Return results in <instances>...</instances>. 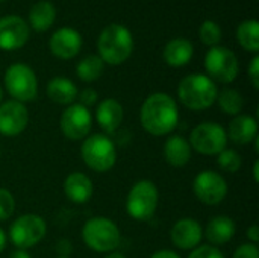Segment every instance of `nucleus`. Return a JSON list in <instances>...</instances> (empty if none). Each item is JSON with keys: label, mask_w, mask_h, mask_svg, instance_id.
<instances>
[{"label": "nucleus", "mask_w": 259, "mask_h": 258, "mask_svg": "<svg viewBox=\"0 0 259 258\" xmlns=\"http://www.w3.org/2000/svg\"><path fill=\"white\" fill-rule=\"evenodd\" d=\"M193 192L200 202L206 205H217L226 198L228 184L220 173L214 170H203L194 178Z\"/></svg>", "instance_id": "f8f14e48"}, {"label": "nucleus", "mask_w": 259, "mask_h": 258, "mask_svg": "<svg viewBox=\"0 0 259 258\" xmlns=\"http://www.w3.org/2000/svg\"><path fill=\"white\" fill-rule=\"evenodd\" d=\"M29 123V113L24 103L8 100L0 105V134L5 137L20 135Z\"/></svg>", "instance_id": "ddd939ff"}, {"label": "nucleus", "mask_w": 259, "mask_h": 258, "mask_svg": "<svg viewBox=\"0 0 259 258\" xmlns=\"http://www.w3.org/2000/svg\"><path fill=\"white\" fill-rule=\"evenodd\" d=\"M258 169H259V164H258V161H256V163H255V166H253V176H255V181H256V182L259 181Z\"/></svg>", "instance_id": "ea45409f"}, {"label": "nucleus", "mask_w": 259, "mask_h": 258, "mask_svg": "<svg viewBox=\"0 0 259 258\" xmlns=\"http://www.w3.org/2000/svg\"><path fill=\"white\" fill-rule=\"evenodd\" d=\"M232 258H259V249L255 243H244L237 248Z\"/></svg>", "instance_id": "2f4dec72"}, {"label": "nucleus", "mask_w": 259, "mask_h": 258, "mask_svg": "<svg viewBox=\"0 0 259 258\" xmlns=\"http://www.w3.org/2000/svg\"><path fill=\"white\" fill-rule=\"evenodd\" d=\"M219 90L206 75L193 73L185 76L178 87V96L184 106L191 111H203L214 105Z\"/></svg>", "instance_id": "f03ea898"}, {"label": "nucleus", "mask_w": 259, "mask_h": 258, "mask_svg": "<svg viewBox=\"0 0 259 258\" xmlns=\"http://www.w3.org/2000/svg\"><path fill=\"white\" fill-rule=\"evenodd\" d=\"M150 258H181L176 252H173V251H168V249H162V251H158V252H155L153 255Z\"/></svg>", "instance_id": "c9c22d12"}, {"label": "nucleus", "mask_w": 259, "mask_h": 258, "mask_svg": "<svg viewBox=\"0 0 259 258\" xmlns=\"http://www.w3.org/2000/svg\"><path fill=\"white\" fill-rule=\"evenodd\" d=\"M188 258H225V255L215 246L203 245V246H197L196 249H193V252Z\"/></svg>", "instance_id": "7c9ffc66"}, {"label": "nucleus", "mask_w": 259, "mask_h": 258, "mask_svg": "<svg viewBox=\"0 0 259 258\" xmlns=\"http://www.w3.org/2000/svg\"><path fill=\"white\" fill-rule=\"evenodd\" d=\"M123 117H124L123 106L115 99H105L97 105L96 119L105 134H114L120 128Z\"/></svg>", "instance_id": "f3484780"}, {"label": "nucleus", "mask_w": 259, "mask_h": 258, "mask_svg": "<svg viewBox=\"0 0 259 258\" xmlns=\"http://www.w3.org/2000/svg\"><path fill=\"white\" fill-rule=\"evenodd\" d=\"M179 120V109L175 99L165 93L150 94L140 111V122L144 131L153 137L170 134Z\"/></svg>", "instance_id": "f257e3e1"}, {"label": "nucleus", "mask_w": 259, "mask_h": 258, "mask_svg": "<svg viewBox=\"0 0 259 258\" xmlns=\"http://www.w3.org/2000/svg\"><path fill=\"white\" fill-rule=\"evenodd\" d=\"M215 100L219 102L220 109L229 116H238L244 106V99L241 93L232 88H225L223 91H220Z\"/></svg>", "instance_id": "bb28decb"}, {"label": "nucleus", "mask_w": 259, "mask_h": 258, "mask_svg": "<svg viewBox=\"0 0 259 258\" xmlns=\"http://www.w3.org/2000/svg\"><path fill=\"white\" fill-rule=\"evenodd\" d=\"M2 99H3V90H2V87H0V102H2Z\"/></svg>", "instance_id": "a19ab883"}, {"label": "nucleus", "mask_w": 259, "mask_h": 258, "mask_svg": "<svg viewBox=\"0 0 259 258\" xmlns=\"http://www.w3.org/2000/svg\"><path fill=\"white\" fill-rule=\"evenodd\" d=\"M80 155L83 163L94 172L103 173L114 167L117 161V149L108 135L94 134L85 138Z\"/></svg>", "instance_id": "39448f33"}, {"label": "nucleus", "mask_w": 259, "mask_h": 258, "mask_svg": "<svg viewBox=\"0 0 259 258\" xmlns=\"http://www.w3.org/2000/svg\"><path fill=\"white\" fill-rule=\"evenodd\" d=\"M199 35H200V40H202L203 44L214 47L222 40V29H220V26L215 21L206 20V21L202 23L200 30H199Z\"/></svg>", "instance_id": "c85d7f7f"}, {"label": "nucleus", "mask_w": 259, "mask_h": 258, "mask_svg": "<svg viewBox=\"0 0 259 258\" xmlns=\"http://www.w3.org/2000/svg\"><path fill=\"white\" fill-rule=\"evenodd\" d=\"M99 56L111 65L123 64L134 50V38L127 27L121 24L106 26L97 40Z\"/></svg>", "instance_id": "7ed1b4c3"}, {"label": "nucleus", "mask_w": 259, "mask_h": 258, "mask_svg": "<svg viewBox=\"0 0 259 258\" xmlns=\"http://www.w3.org/2000/svg\"><path fill=\"white\" fill-rule=\"evenodd\" d=\"M9 258H32L24 249H17V251H14L11 255H9Z\"/></svg>", "instance_id": "e433bc0d"}, {"label": "nucleus", "mask_w": 259, "mask_h": 258, "mask_svg": "<svg viewBox=\"0 0 259 258\" xmlns=\"http://www.w3.org/2000/svg\"><path fill=\"white\" fill-rule=\"evenodd\" d=\"M59 126L65 138L73 140V141L83 140L88 137L91 126H93L91 113L88 108H85L80 103H71L61 114Z\"/></svg>", "instance_id": "9b49d317"}, {"label": "nucleus", "mask_w": 259, "mask_h": 258, "mask_svg": "<svg viewBox=\"0 0 259 258\" xmlns=\"http://www.w3.org/2000/svg\"><path fill=\"white\" fill-rule=\"evenodd\" d=\"M249 76H250V81L253 84V87L258 90L259 88V58L255 56L250 62V67H249Z\"/></svg>", "instance_id": "72a5a7b5"}, {"label": "nucleus", "mask_w": 259, "mask_h": 258, "mask_svg": "<svg viewBox=\"0 0 259 258\" xmlns=\"http://www.w3.org/2000/svg\"><path fill=\"white\" fill-rule=\"evenodd\" d=\"M47 233L46 220L38 214H23L9 227V239L17 249H29L38 245Z\"/></svg>", "instance_id": "6e6552de"}, {"label": "nucleus", "mask_w": 259, "mask_h": 258, "mask_svg": "<svg viewBox=\"0 0 259 258\" xmlns=\"http://www.w3.org/2000/svg\"><path fill=\"white\" fill-rule=\"evenodd\" d=\"M59 258H68V257H59Z\"/></svg>", "instance_id": "79ce46f5"}, {"label": "nucleus", "mask_w": 259, "mask_h": 258, "mask_svg": "<svg viewBox=\"0 0 259 258\" xmlns=\"http://www.w3.org/2000/svg\"><path fill=\"white\" fill-rule=\"evenodd\" d=\"M164 157L173 167H184L191 160V146L181 135H171L165 141Z\"/></svg>", "instance_id": "5701e85b"}, {"label": "nucleus", "mask_w": 259, "mask_h": 258, "mask_svg": "<svg viewBox=\"0 0 259 258\" xmlns=\"http://www.w3.org/2000/svg\"><path fill=\"white\" fill-rule=\"evenodd\" d=\"M79 102L80 105H83L85 108L93 106L97 102V91L93 88H85L79 93Z\"/></svg>", "instance_id": "473e14b6"}, {"label": "nucleus", "mask_w": 259, "mask_h": 258, "mask_svg": "<svg viewBox=\"0 0 259 258\" xmlns=\"http://www.w3.org/2000/svg\"><path fill=\"white\" fill-rule=\"evenodd\" d=\"M105 258H126L123 254H120V252H109L108 255Z\"/></svg>", "instance_id": "58836bf2"}, {"label": "nucleus", "mask_w": 259, "mask_h": 258, "mask_svg": "<svg viewBox=\"0 0 259 258\" xmlns=\"http://www.w3.org/2000/svg\"><path fill=\"white\" fill-rule=\"evenodd\" d=\"M49 47L56 58L71 59L82 49V36L71 27H61L50 36Z\"/></svg>", "instance_id": "dca6fc26"}, {"label": "nucleus", "mask_w": 259, "mask_h": 258, "mask_svg": "<svg viewBox=\"0 0 259 258\" xmlns=\"http://www.w3.org/2000/svg\"><path fill=\"white\" fill-rule=\"evenodd\" d=\"M5 248H6V234H5V231L0 228V252H2Z\"/></svg>", "instance_id": "4c0bfd02"}, {"label": "nucleus", "mask_w": 259, "mask_h": 258, "mask_svg": "<svg viewBox=\"0 0 259 258\" xmlns=\"http://www.w3.org/2000/svg\"><path fill=\"white\" fill-rule=\"evenodd\" d=\"M190 146L202 155H219L228 144V135L222 125L203 122L190 134Z\"/></svg>", "instance_id": "1a4fd4ad"}, {"label": "nucleus", "mask_w": 259, "mask_h": 258, "mask_svg": "<svg viewBox=\"0 0 259 258\" xmlns=\"http://www.w3.org/2000/svg\"><path fill=\"white\" fill-rule=\"evenodd\" d=\"M29 40V26L18 15H5L0 18V49L17 50Z\"/></svg>", "instance_id": "4468645a"}, {"label": "nucleus", "mask_w": 259, "mask_h": 258, "mask_svg": "<svg viewBox=\"0 0 259 258\" xmlns=\"http://www.w3.org/2000/svg\"><path fill=\"white\" fill-rule=\"evenodd\" d=\"M205 68L209 75L208 78L223 84H231L238 76L240 64L231 49L214 46L205 56Z\"/></svg>", "instance_id": "9d476101"}, {"label": "nucleus", "mask_w": 259, "mask_h": 258, "mask_svg": "<svg viewBox=\"0 0 259 258\" xmlns=\"http://www.w3.org/2000/svg\"><path fill=\"white\" fill-rule=\"evenodd\" d=\"M194 49L191 41L185 38L170 40L164 47V59L170 67H184L193 58Z\"/></svg>", "instance_id": "412c9836"}, {"label": "nucleus", "mask_w": 259, "mask_h": 258, "mask_svg": "<svg viewBox=\"0 0 259 258\" xmlns=\"http://www.w3.org/2000/svg\"><path fill=\"white\" fill-rule=\"evenodd\" d=\"M64 193L71 202L85 204L93 196V182L85 173L73 172L64 181Z\"/></svg>", "instance_id": "6ab92c4d"}, {"label": "nucleus", "mask_w": 259, "mask_h": 258, "mask_svg": "<svg viewBox=\"0 0 259 258\" xmlns=\"http://www.w3.org/2000/svg\"><path fill=\"white\" fill-rule=\"evenodd\" d=\"M0 2H3V0H0Z\"/></svg>", "instance_id": "37998d69"}, {"label": "nucleus", "mask_w": 259, "mask_h": 258, "mask_svg": "<svg viewBox=\"0 0 259 258\" xmlns=\"http://www.w3.org/2000/svg\"><path fill=\"white\" fill-rule=\"evenodd\" d=\"M159 193L156 186L149 179H141L132 186L126 199V210L129 216L138 222L150 220L158 208Z\"/></svg>", "instance_id": "423d86ee"}, {"label": "nucleus", "mask_w": 259, "mask_h": 258, "mask_svg": "<svg viewBox=\"0 0 259 258\" xmlns=\"http://www.w3.org/2000/svg\"><path fill=\"white\" fill-rule=\"evenodd\" d=\"M5 87L9 96L20 102H32L38 94V79L33 70L21 62L12 64L5 73Z\"/></svg>", "instance_id": "0eeeda50"}, {"label": "nucleus", "mask_w": 259, "mask_h": 258, "mask_svg": "<svg viewBox=\"0 0 259 258\" xmlns=\"http://www.w3.org/2000/svg\"><path fill=\"white\" fill-rule=\"evenodd\" d=\"M226 135L232 143L238 146L249 144L258 137V122L252 116L238 114L229 123V129Z\"/></svg>", "instance_id": "a211bd4d"}, {"label": "nucleus", "mask_w": 259, "mask_h": 258, "mask_svg": "<svg viewBox=\"0 0 259 258\" xmlns=\"http://www.w3.org/2000/svg\"><path fill=\"white\" fill-rule=\"evenodd\" d=\"M237 38L243 49L249 52L259 50V24L256 20H246L238 26Z\"/></svg>", "instance_id": "393cba45"}, {"label": "nucleus", "mask_w": 259, "mask_h": 258, "mask_svg": "<svg viewBox=\"0 0 259 258\" xmlns=\"http://www.w3.org/2000/svg\"><path fill=\"white\" fill-rule=\"evenodd\" d=\"M202 237H203L202 225L196 219H191V217L179 219L170 231L171 243L176 248L184 249V251L196 249L199 246Z\"/></svg>", "instance_id": "2eb2a0df"}, {"label": "nucleus", "mask_w": 259, "mask_h": 258, "mask_svg": "<svg viewBox=\"0 0 259 258\" xmlns=\"http://www.w3.org/2000/svg\"><path fill=\"white\" fill-rule=\"evenodd\" d=\"M55 17H56V9L47 0L36 2L29 11V21L36 32L47 30L53 24Z\"/></svg>", "instance_id": "b1692460"}, {"label": "nucleus", "mask_w": 259, "mask_h": 258, "mask_svg": "<svg viewBox=\"0 0 259 258\" xmlns=\"http://www.w3.org/2000/svg\"><path fill=\"white\" fill-rule=\"evenodd\" d=\"M217 164L219 167L226 172V173H235L241 169V164H243V160H241V155L234 151V149H223L219 157H217Z\"/></svg>", "instance_id": "cd10ccee"}, {"label": "nucleus", "mask_w": 259, "mask_h": 258, "mask_svg": "<svg viewBox=\"0 0 259 258\" xmlns=\"http://www.w3.org/2000/svg\"><path fill=\"white\" fill-rule=\"evenodd\" d=\"M47 96L58 105H71L77 97V87L68 78H53L47 84Z\"/></svg>", "instance_id": "4be33fe9"}, {"label": "nucleus", "mask_w": 259, "mask_h": 258, "mask_svg": "<svg viewBox=\"0 0 259 258\" xmlns=\"http://www.w3.org/2000/svg\"><path fill=\"white\" fill-rule=\"evenodd\" d=\"M235 222L229 216H215L212 217L205 230V237L209 243L220 246L228 243L235 234Z\"/></svg>", "instance_id": "aec40b11"}, {"label": "nucleus", "mask_w": 259, "mask_h": 258, "mask_svg": "<svg viewBox=\"0 0 259 258\" xmlns=\"http://www.w3.org/2000/svg\"><path fill=\"white\" fill-rule=\"evenodd\" d=\"M103 68H105V62L100 59L99 55H88L77 64L76 73L83 82H93L102 76Z\"/></svg>", "instance_id": "a878e982"}, {"label": "nucleus", "mask_w": 259, "mask_h": 258, "mask_svg": "<svg viewBox=\"0 0 259 258\" xmlns=\"http://www.w3.org/2000/svg\"><path fill=\"white\" fill-rule=\"evenodd\" d=\"M15 210V199L6 189H0V222L8 220Z\"/></svg>", "instance_id": "c756f323"}, {"label": "nucleus", "mask_w": 259, "mask_h": 258, "mask_svg": "<svg viewBox=\"0 0 259 258\" xmlns=\"http://www.w3.org/2000/svg\"><path fill=\"white\" fill-rule=\"evenodd\" d=\"M247 239L252 242V243H258L259 242V227L258 225H252L247 228Z\"/></svg>", "instance_id": "f704fd0d"}, {"label": "nucleus", "mask_w": 259, "mask_h": 258, "mask_svg": "<svg viewBox=\"0 0 259 258\" xmlns=\"http://www.w3.org/2000/svg\"><path fill=\"white\" fill-rule=\"evenodd\" d=\"M83 243L96 252H114L120 242L118 227L108 217H91L82 228Z\"/></svg>", "instance_id": "20e7f679"}]
</instances>
